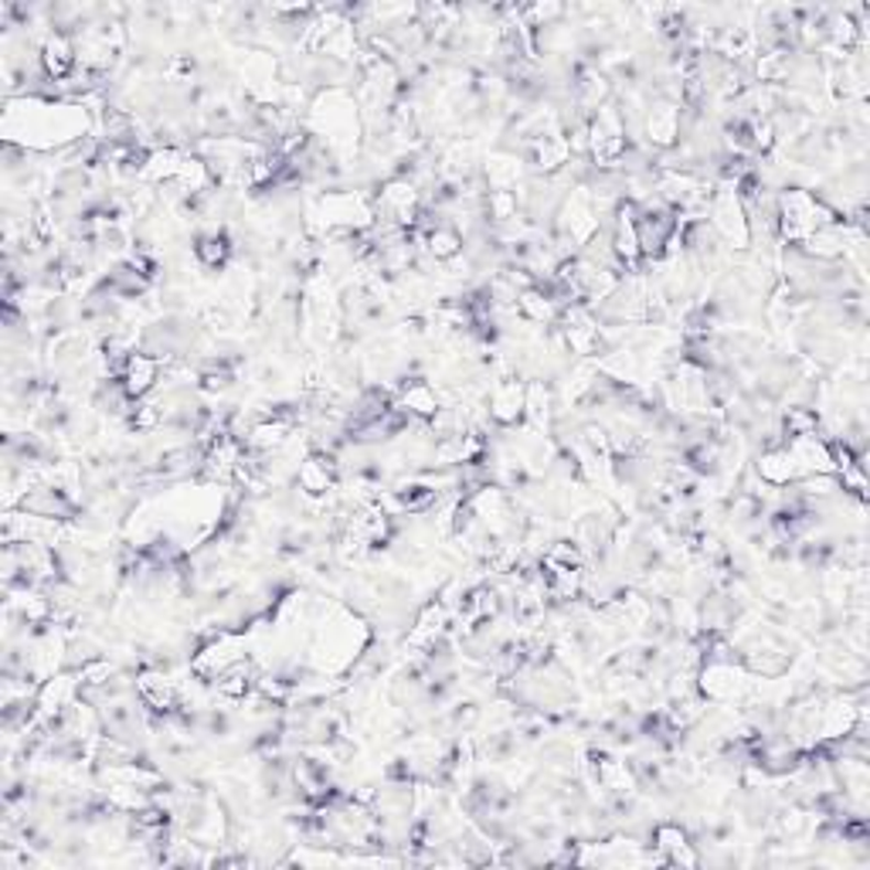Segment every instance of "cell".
<instances>
[{"label": "cell", "mask_w": 870, "mask_h": 870, "mask_svg": "<svg viewBox=\"0 0 870 870\" xmlns=\"http://www.w3.org/2000/svg\"><path fill=\"white\" fill-rule=\"evenodd\" d=\"M751 472L765 483V487H775V490H785V487H793L800 483V469H796V459L789 456L785 446H769V449H759L755 456V466H751Z\"/></svg>", "instance_id": "1"}]
</instances>
